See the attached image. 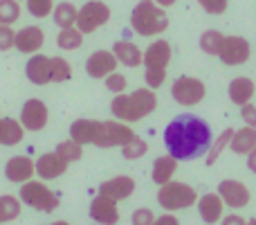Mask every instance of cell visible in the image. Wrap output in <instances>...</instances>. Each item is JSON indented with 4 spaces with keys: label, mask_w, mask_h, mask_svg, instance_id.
<instances>
[{
    "label": "cell",
    "mask_w": 256,
    "mask_h": 225,
    "mask_svg": "<svg viewBox=\"0 0 256 225\" xmlns=\"http://www.w3.org/2000/svg\"><path fill=\"white\" fill-rule=\"evenodd\" d=\"M212 126L198 115H178L164 128V146L168 155L180 160H196L204 155L212 146Z\"/></svg>",
    "instance_id": "obj_1"
},
{
    "label": "cell",
    "mask_w": 256,
    "mask_h": 225,
    "mask_svg": "<svg viewBox=\"0 0 256 225\" xmlns=\"http://www.w3.org/2000/svg\"><path fill=\"white\" fill-rule=\"evenodd\" d=\"M158 108V95L150 88H137L132 93L115 95L110 102V113L115 119L124 124H135L140 119L148 117Z\"/></svg>",
    "instance_id": "obj_2"
},
{
    "label": "cell",
    "mask_w": 256,
    "mask_h": 225,
    "mask_svg": "<svg viewBox=\"0 0 256 225\" xmlns=\"http://www.w3.org/2000/svg\"><path fill=\"white\" fill-rule=\"evenodd\" d=\"M130 27L140 36H158L168 30V14L155 0H140L130 12Z\"/></svg>",
    "instance_id": "obj_3"
},
{
    "label": "cell",
    "mask_w": 256,
    "mask_h": 225,
    "mask_svg": "<svg viewBox=\"0 0 256 225\" xmlns=\"http://www.w3.org/2000/svg\"><path fill=\"white\" fill-rule=\"evenodd\" d=\"M171 54H173L171 45L164 39L153 41V43L144 50V61H142V66L146 68V72H144L146 88L158 90L164 86V81H166V68H168V63H171Z\"/></svg>",
    "instance_id": "obj_4"
},
{
    "label": "cell",
    "mask_w": 256,
    "mask_h": 225,
    "mask_svg": "<svg viewBox=\"0 0 256 225\" xmlns=\"http://www.w3.org/2000/svg\"><path fill=\"white\" fill-rule=\"evenodd\" d=\"M158 203L164 212H180L189 209L198 203V191L191 185L180 180H168L166 185H160L158 189Z\"/></svg>",
    "instance_id": "obj_5"
},
{
    "label": "cell",
    "mask_w": 256,
    "mask_h": 225,
    "mask_svg": "<svg viewBox=\"0 0 256 225\" xmlns=\"http://www.w3.org/2000/svg\"><path fill=\"white\" fill-rule=\"evenodd\" d=\"M20 203H25L27 207L36 209V212H43V214H52L58 209L61 200L58 196L50 189L48 185H43L40 180H27L22 182L20 187V194H18Z\"/></svg>",
    "instance_id": "obj_6"
},
{
    "label": "cell",
    "mask_w": 256,
    "mask_h": 225,
    "mask_svg": "<svg viewBox=\"0 0 256 225\" xmlns=\"http://www.w3.org/2000/svg\"><path fill=\"white\" fill-rule=\"evenodd\" d=\"M110 21V7L102 0H88L84 7H79V14H76V30L81 34H92L99 27H104Z\"/></svg>",
    "instance_id": "obj_7"
},
{
    "label": "cell",
    "mask_w": 256,
    "mask_h": 225,
    "mask_svg": "<svg viewBox=\"0 0 256 225\" xmlns=\"http://www.w3.org/2000/svg\"><path fill=\"white\" fill-rule=\"evenodd\" d=\"M207 95V88H204V81L196 79V77H178L171 86V97L176 99L180 106H198L200 102Z\"/></svg>",
    "instance_id": "obj_8"
},
{
    "label": "cell",
    "mask_w": 256,
    "mask_h": 225,
    "mask_svg": "<svg viewBox=\"0 0 256 225\" xmlns=\"http://www.w3.org/2000/svg\"><path fill=\"white\" fill-rule=\"evenodd\" d=\"M218 59H220L225 66H243L250 61L252 57V45L248 39L243 36H222V43L218 48Z\"/></svg>",
    "instance_id": "obj_9"
},
{
    "label": "cell",
    "mask_w": 256,
    "mask_h": 225,
    "mask_svg": "<svg viewBox=\"0 0 256 225\" xmlns=\"http://www.w3.org/2000/svg\"><path fill=\"white\" fill-rule=\"evenodd\" d=\"M132 137H135V133H132V128L128 124L120 122V119H108V122H102V131H99L94 146H99V149L124 146Z\"/></svg>",
    "instance_id": "obj_10"
},
{
    "label": "cell",
    "mask_w": 256,
    "mask_h": 225,
    "mask_svg": "<svg viewBox=\"0 0 256 225\" xmlns=\"http://www.w3.org/2000/svg\"><path fill=\"white\" fill-rule=\"evenodd\" d=\"M48 119H50V111H48V104L43 99H27L20 108V119L18 122L22 124L25 131H43L48 126Z\"/></svg>",
    "instance_id": "obj_11"
},
{
    "label": "cell",
    "mask_w": 256,
    "mask_h": 225,
    "mask_svg": "<svg viewBox=\"0 0 256 225\" xmlns=\"http://www.w3.org/2000/svg\"><path fill=\"white\" fill-rule=\"evenodd\" d=\"M218 196L222 198V203L227 205V207L232 209H240L245 207V205H250V198H252V194H250L248 185H243L240 180H234V178H227V180H220V185H218Z\"/></svg>",
    "instance_id": "obj_12"
},
{
    "label": "cell",
    "mask_w": 256,
    "mask_h": 225,
    "mask_svg": "<svg viewBox=\"0 0 256 225\" xmlns=\"http://www.w3.org/2000/svg\"><path fill=\"white\" fill-rule=\"evenodd\" d=\"M117 59L112 54V50H97L88 57L86 61V72L92 79H106L110 72H117Z\"/></svg>",
    "instance_id": "obj_13"
},
{
    "label": "cell",
    "mask_w": 256,
    "mask_h": 225,
    "mask_svg": "<svg viewBox=\"0 0 256 225\" xmlns=\"http://www.w3.org/2000/svg\"><path fill=\"white\" fill-rule=\"evenodd\" d=\"M132 191H135V180L130 176H115L99 185V196H104L108 200H115V203L130 198Z\"/></svg>",
    "instance_id": "obj_14"
},
{
    "label": "cell",
    "mask_w": 256,
    "mask_h": 225,
    "mask_svg": "<svg viewBox=\"0 0 256 225\" xmlns=\"http://www.w3.org/2000/svg\"><path fill=\"white\" fill-rule=\"evenodd\" d=\"M45 43V32L38 25H27L16 32V41L14 48L22 54H36Z\"/></svg>",
    "instance_id": "obj_15"
},
{
    "label": "cell",
    "mask_w": 256,
    "mask_h": 225,
    "mask_svg": "<svg viewBox=\"0 0 256 225\" xmlns=\"http://www.w3.org/2000/svg\"><path fill=\"white\" fill-rule=\"evenodd\" d=\"M36 173L34 169V160L27 158V155H14V158L7 160V164H4V178H7L9 182H27L32 180Z\"/></svg>",
    "instance_id": "obj_16"
},
{
    "label": "cell",
    "mask_w": 256,
    "mask_h": 225,
    "mask_svg": "<svg viewBox=\"0 0 256 225\" xmlns=\"http://www.w3.org/2000/svg\"><path fill=\"white\" fill-rule=\"evenodd\" d=\"M90 218L99 225H117L120 223L117 203L97 194V198H92V203H90Z\"/></svg>",
    "instance_id": "obj_17"
},
{
    "label": "cell",
    "mask_w": 256,
    "mask_h": 225,
    "mask_svg": "<svg viewBox=\"0 0 256 225\" xmlns=\"http://www.w3.org/2000/svg\"><path fill=\"white\" fill-rule=\"evenodd\" d=\"M198 214L207 225H216L218 221H222V198L216 194V191H209L204 196H198Z\"/></svg>",
    "instance_id": "obj_18"
},
{
    "label": "cell",
    "mask_w": 256,
    "mask_h": 225,
    "mask_svg": "<svg viewBox=\"0 0 256 225\" xmlns=\"http://www.w3.org/2000/svg\"><path fill=\"white\" fill-rule=\"evenodd\" d=\"M34 169L43 180H54V178L63 176V173L68 171V162L61 158V155L54 153V151H50V153H43L38 160H36Z\"/></svg>",
    "instance_id": "obj_19"
},
{
    "label": "cell",
    "mask_w": 256,
    "mask_h": 225,
    "mask_svg": "<svg viewBox=\"0 0 256 225\" xmlns=\"http://www.w3.org/2000/svg\"><path fill=\"white\" fill-rule=\"evenodd\" d=\"M102 131V122L97 119H74L70 124V140L84 144H94L97 142V135Z\"/></svg>",
    "instance_id": "obj_20"
},
{
    "label": "cell",
    "mask_w": 256,
    "mask_h": 225,
    "mask_svg": "<svg viewBox=\"0 0 256 225\" xmlns=\"http://www.w3.org/2000/svg\"><path fill=\"white\" fill-rule=\"evenodd\" d=\"M254 93H256V86L250 77H236V79H232L230 86H227V95H230L232 104H236V106L250 104Z\"/></svg>",
    "instance_id": "obj_21"
},
{
    "label": "cell",
    "mask_w": 256,
    "mask_h": 225,
    "mask_svg": "<svg viewBox=\"0 0 256 225\" xmlns=\"http://www.w3.org/2000/svg\"><path fill=\"white\" fill-rule=\"evenodd\" d=\"M25 75L34 86L50 84V57L32 54L30 61H27V66H25Z\"/></svg>",
    "instance_id": "obj_22"
},
{
    "label": "cell",
    "mask_w": 256,
    "mask_h": 225,
    "mask_svg": "<svg viewBox=\"0 0 256 225\" xmlns=\"http://www.w3.org/2000/svg\"><path fill=\"white\" fill-rule=\"evenodd\" d=\"M112 54H115L117 63H122L126 68H137L144 61V52L135 43H130V41H117L112 45Z\"/></svg>",
    "instance_id": "obj_23"
},
{
    "label": "cell",
    "mask_w": 256,
    "mask_h": 225,
    "mask_svg": "<svg viewBox=\"0 0 256 225\" xmlns=\"http://www.w3.org/2000/svg\"><path fill=\"white\" fill-rule=\"evenodd\" d=\"M178 171V160L173 155H160L153 162V171H150V178H153L155 185H166L168 180H173Z\"/></svg>",
    "instance_id": "obj_24"
},
{
    "label": "cell",
    "mask_w": 256,
    "mask_h": 225,
    "mask_svg": "<svg viewBox=\"0 0 256 225\" xmlns=\"http://www.w3.org/2000/svg\"><path fill=\"white\" fill-rule=\"evenodd\" d=\"M25 137V128L14 117H0V144L2 146H16Z\"/></svg>",
    "instance_id": "obj_25"
},
{
    "label": "cell",
    "mask_w": 256,
    "mask_h": 225,
    "mask_svg": "<svg viewBox=\"0 0 256 225\" xmlns=\"http://www.w3.org/2000/svg\"><path fill=\"white\" fill-rule=\"evenodd\" d=\"M254 146H256V128L243 126V128H238V131H234L232 142H230V149L234 151L236 155H248Z\"/></svg>",
    "instance_id": "obj_26"
},
{
    "label": "cell",
    "mask_w": 256,
    "mask_h": 225,
    "mask_svg": "<svg viewBox=\"0 0 256 225\" xmlns=\"http://www.w3.org/2000/svg\"><path fill=\"white\" fill-rule=\"evenodd\" d=\"M76 14H79V9L72 3H58V5H54L52 21L58 30H68V27L76 25Z\"/></svg>",
    "instance_id": "obj_27"
},
{
    "label": "cell",
    "mask_w": 256,
    "mask_h": 225,
    "mask_svg": "<svg viewBox=\"0 0 256 225\" xmlns=\"http://www.w3.org/2000/svg\"><path fill=\"white\" fill-rule=\"evenodd\" d=\"M232 135H234V128H225V131H222L220 135H218L216 140L212 142V146H209V151H207V153H204V164H207V167H212V164H216V160L222 155V151H225V149H230Z\"/></svg>",
    "instance_id": "obj_28"
},
{
    "label": "cell",
    "mask_w": 256,
    "mask_h": 225,
    "mask_svg": "<svg viewBox=\"0 0 256 225\" xmlns=\"http://www.w3.org/2000/svg\"><path fill=\"white\" fill-rule=\"evenodd\" d=\"M56 45L66 52H72V50H79L84 45V34H81L76 27H68V30H61L56 36Z\"/></svg>",
    "instance_id": "obj_29"
},
{
    "label": "cell",
    "mask_w": 256,
    "mask_h": 225,
    "mask_svg": "<svg viewBox=\"0 0 256 225\" xmlns=\"http://www.w3.org/2000/svg\"><path fill=\"white\" fill-rule=\"evenodd\" d=\"M72 77V66L63 57H52L50 59V81L52 84H63Z\"/></svg>",
    "instance_id": "obj_30"
},
{
    "label": "cell",
    "mask_w": 256,
    "mask_h": 225,
    "mask_svg": "<svg viewBox=\"0 0 256 225\" xmlns=\"http://www.w3.org/2000/svg\"><path fill=\"white\" fill-rule=\"evenodd\" d=\"M20 216V198L12 194L0 196V223H9Z\"/></svg>",
    "instance_id": "obj_31"
},
{
    "label": "cell",
    "mask_w": 256,
    "mask_h": 225,
    "mask_svg": "<svg viewBox=\"0 0 256 225\" xmlns=\"http://www.w3.org/2000/svg\"><path fill=\"white\" fill-rule=\"evenodd\" d=\"M54 153L61 155V158L70 164V162L81 160V155H84V146H81L79 142H74V140H66V142H58L56 149H54Z\"/></svg>",
    "instance_id": "obj_32"
},
{
    "label": "cell",
    "mask_w": 256,
    "mask_h": 225,
    "mask_svg": "<svg viewBox=\"0 0 256 225\" xmlns=\"http://www.w3.org/2000/svg\"><path fill=\"white\" fill-rule=\"evenodd\" d=\"M222 36L218 30H204L202 34H200V50H202L204 54H212V57H216L218 54V48H220L222 43Z\"/></svg>",
    "instance_id": "obj_33"
},
{
    "label": "cell",
    "mask_w": 256,
    "mask_h": 225,
    "mask_svg": "<svg viewBox=\"0 0 256 225\" xmlns=\"http://www.w3.org/2000/svg\"><path fill=\"white\" fill-rule=\"evenodd\" d=\"M20 18L18 0H0V25H14Z\"/></svg>",
    "instance_id": "obj_34"
},
{
    "label": "cell",
    "mask_w": 256,
    "mask_h": 225,
    "mask_svg": "<svg viewBox=\"0 0 256 225\" xmlns=\"http://www.w3.org/2000/svg\"><path fill=\"white\" fill-rule=\"evenodd\" d=\"M146 151H148V144H146V140H142V137H132L130 142H126L124 146H122V155H124L126 160H140L146 155Z\"/></svg>",
    "instance_id": "obj_35"
},
{
    "label": "cell",
    "mask_w": 256,
    "mask_h": 225,
    "mask_svg": "<svg viewBox=\"0 0 256 225\" xmlns=\"http://www.w3.org/2000/svg\"><path fill=\"white\" fill-rule=\"evenodd\" d=\"M25 5L34 18H48L54 12V0H25Z\"/></svg>",
    "instance_id": "obj_36"
},
{
    "label": "cell",
    "mask_w": 256,
    "mask_h": 225,
    "mask_svg": "<svg viewBox=\"0 0 256 225\" xmlns=\"http://www.w3.org/2000/svg\"><path fill=\"white\" fill-rule=\"evenodd\" d=\"M104 81H106V90H110L112 95H122L128 88V79L122 72H110Z\"/></svg>",
    "instance_id": "obj_37"
},
{
    "label": "cell",
    "mask_w": 256,
    "mask_h": 225,
    "mask_svg": "<svg viewBox=\"0 0 256 225\" xmlns=\"http://www.w3.org/2000/svg\"><path fill=\"white\" fill-rule=\"evenodd\" d=\"M198 5L212 16H222L230 7V0H198Z\"/></svg>",
    "instance_id": "obj_38"
},
{
    "label": "cell",
    "mask_w": 256,
    "mask_h": 225,
    "mask_svg": "<svg viewBox=\"0 0 256 225\" xmlns=\"http://www.w3.org/2000/svg\"><path fill=\"white\" fill-rule=\"evenodd\" d=\"M14 41H16V32L12 30V25H0V52L12 50Z\"/></svg>",
    "instance_id": "obj_39"
},
{
    "label": "cell",
    "mask_w": 256,
    "mask_h": 225,
    "mask_svg": "<svg viewBox=\"0 0 256 225\" xmlns=\"http://www.w3.org/2000/svg\"><path fill=\"white\" fill-rule=\"evenodd\" d=\"M153 221H155V214L150 212L148 207L135 209V212H132V216H130V223L132 225H153Z\"/></svg>",
    "instance_id": "obj_40"
},
{
    "label": "cell",
    "mask_w": 256,
    "mask_h": 225,
    "mask_svg": "<svg viewBox=\"0 0 256 225\" xmlns=\"http://www.w3.org/2000/svg\"><path fill=\"white\" fill-rule=\"evenodd\" d=\"M240 117H243L245 126L256 128V106H254L252 102L245 104V106H240Z\"/></svg>",
    "instance_id": "obj_41"
},
{
    "label": "cell",
    "mask_w": 256,
    "mask_h": 225,
    "mask_svg": "<svg viewBox=\"0 0 256 225\" xmlns=\"http://www.w3.org/2000/svg\"><path fill=\"white\" fill-rule=\"evenodd\" d=\"M153 225H180V221H178V216H173L171 212H164L162 216H155Z\"/></svg>",
    "instance_id": "obj_42"
},
{
    "label": "cell",
    "mask_w": 256,
    "mask_h": 225,
    "mask_svg": "<svg viewBox=\"0 0 256 225\" xmlns=\"http://www.w3.org/2000/svg\"><path fill=\"white\" fill-rule=\"evenodd\" d=\"M220 225H248V221L243 216H238V214H230V216L222 218Z\"/></svg>",
    "instance_id": "obj_43"
},
{
    "label": "cell",
    "mask_w": 256,
    "mask_h": 225,
    "mask_svg": "<svg viewBox=\"0 0 256 225\" xmlns=\"http://www.w3.org/2000/svg\"><path fill=\"white\" fill-rule=\"evenodd\" d=\"M248 169L252 173H256V146L248 153Z\"/></svg>",
    "instance_id": "obj_44"
},
{
    "label": "cell",
    "mask_w": 256,
    "mask_h": 225,
    "mask_svg": "<svg viewBox=\"0 0 256 225\" xmlns=\"http://www.w3.org/2000/svg\"><path fill=\"white\" fill-rule=\"evenodd\" d=\"M155 3H158L160 7H164V9H166V7H173V5H176L178 0H155Z\"/></svg>",
    "instance_id": "obj_45"
},
{
    "label": "cell",
    "mask_w": 256,
    "mask_h": 225,
    "mask_svg": "<svg viewBox=\"0 0 256 225\" xmlns=\"http://www.w3.org/2000/svg\"><path fill=\"white\" fill-rule=\"evenodd\" d=\"M50 225H70L68 221H54V223H50Z\"/></svg>",
    "instance_id": "obj_46"
},
{
    "label": "cell",
    "mask_w": 256,
    "mask_h": 225,
    "mask_svg": "<svg viewBox=\"0 0 256 225\" xmlns=\"http://www.w3.org/2000/svg\"><path fill=\"white\" fill-rule=\"evenodd\" d=\"M248 225H256V218H250V221H248Z\"/></svg>",
    "instance_id": "obj_47"
},
{
    "label": "cell",
    "mask_w": 256,
    "mask_h": 225,
    "mask_svg": "<svg viewBox=\"0 0 256 225\" xmlns=\"http://www.w3.org/2000/svg\"><path fill=\"white\" fill-rule=\"evenodd\" d=\"M18 3H20V0H18Z\"/></svg>",
    "instance_id": "obj_48"
},
{
    "label": "cell",
    "mask_w": 256,
    "mask_h": 225,
    "mask_svg": "<svg viewBox=\"0 0 256 225\" xmlns=\"http://www.w3.org/2000/svg\"><path fill=\"white\" fill-rule=\"evenodd\" d=\"M0 117H2V115H0Z\"/></svg>",
    "instance_id": "obj_49"
}]
</instances>
